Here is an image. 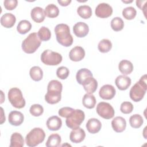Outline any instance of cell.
I'll list each match as a JSON object with an SVG mask.
<instances>
[{"mask_svg": "<svg viewBox=\"0 0 147 147\" xmlns=\"http://www.w3.org/2000/svg\"><path fill=\"white\" fill-rule=\"evenodd\" d=\"M63 85L57 80L50 81L47 87V92L45 95V101L49 104H56L59 102L61 98Z\"/></svg>", "mask_w": 147, "mask_h": 147, "instance_id": "obj_1", "label": "cell"}, {"mask_svg": "<svg viewBox=\"0 0 147 147\" xmlns=\"http://www.w3.org/2000/svg\"><path fill=\"white\" fill-rule=\"evenodd\" d=\"M56 40L61 45L68 47L73 42V37L70 33L69 27L65 24L57 25L54 29Z\"/></svg>", "mask_w": 147, "mask_h": 147, "instance_id": "obj_2", "label": "cell"}, {"mask_svg": "<svg viewBox=\"0 0 147 147\" xmlns=\"http://www.w3.org/2000/svg\"><path fill=\"white\" fill-rule=\"evenodd\" d=\"M146 82V75H144L131 88L129 95L131 100L137 102L144 98L147 89Z\"/></svg>", "mask_w": 147, "mask_h": 147, "instance_id": "obj_3", "label": "cell"}, {"mask_svg": "<svg viewBox=\"0 0 147 147\" xmlns=\"http://www.w3.org/2000/svg\"><path fill=\"white\" fill-rule=\"evenodd\" d=\"M41 43V40L39 38L37 33L33 32L22 41L21 47L23 51L26 53H33L39 48Z\"/></svg>", "mask_w": 147, "mask_h": 147, "instance_id": "obj_4", "label": "cell"}, {"mask_svg": "<svg viewBox=\"0 0 147 147\" xmlns=\"http://www.w3.org/2000/svg\"><path fill=\"white\" fill-rule=\"evenodd\" d=\"M45 137V132L41 128L34 127L26 135L25 142L28 146L34 147L42 142Z\"/></svg>", "mask_w": 147, "mask_h": 147, "instance_id": "obj_5", "label": "cell"}, {"mask_svg": "<svg viewBox=\"0 0 147 147\" xmlns=\"http://www.w3.org/2000/svg\"><path fill=\"white\" fill-rule=\"evenodd\" d=\"M7 96L9 102L13 107L17 109H22L25 106V100L19 88L17 87L10 88Z\"/></svg>", "mask_w": 147, "mask_h": 147, "instance_id": "obj_6", "label": "cell"}, {"mask_svg": "<svg viewBox=\"0 0 147 147\" xmlns=\"http://www.w3.org/2000/svg\"><path fill=\"white\" fill-rule=\"evenodd\" d=\"M66 118V125L71 129H75L79 127L83 122L85 118V114L82 110L76 109Z\"/></svg>", "mask_w": 147, "mask_h": 147, "instance_id": "obj_7", "label": "cell"}, {"mask_svg": "<svg viewBox=\"0 0 147 147\" xmlns=\"http://www.w3.org/2000/svg\"><path fill=\"white\" fill-rule=\"evenodd\" d=\"M62 56L49 49L45 50L41 55V61L47 65H56L62 61Z\"/></svg>", "mask_w": 147, "mask_h": 147, "instance_id": "obj_8", "label": "cell"}, {"mask_svg": "<svg viewBox=\"0 0 147 147\" xmlns=\"http://www.w3.org/2000/svg\"><path fill=\"white\" fill-rule=\"evenodd\" d=\"M96 113L102 118L109 119L112 118L114 115V110L112 106L107 102H99L96 106Z\"/></svg>", "mask_w": 147, "mask_h": 147, "instance_id": "obj_9", "label": "cell"}, {"mask_svg": "<svg viewBox=\"0 0 147 147\" xmlns=\"http://www.w3.org/2000/svg\"><path fill=\"white\" fill-rule=\"evenodd\" d=\"M95 13V15L99 18H107L111 16L113 13V8L108 3H100L96 7Z\"/></svg>", "mask_w": 147, "mask_h": 147, "instance_id": "obj_10", "label": "cell"}, {"mask_svg": "<svg viewBox=\"0 0 147 147\" xmlns=\"http://www.w3.org/2000/svg\"><path fill=\"white\" fill-rule=\"evenodd\" d=\"M115 92L116 91L114 86L111 84H105L100 88L99 94L103 99L110 100L114 98Z\"/></svg>", "mask_w": 147, "mask_h": 147, "instance_id": "obj_11", "label": "cell"}, {"mask_svg": "<svg viewBox=\"0 0 147 147\" xmlns=\"http://www.w3.org/2000/svg\"><path fill=\"white\" fill-rule=\"evenodd\" d=\"M89 31V28L87 24L83 22H78L76 23L73 27L74 33L78 37H84L87 35Z\"/></svg>", "mask_w": 147, "mask_h": 147, "instance_id": "obj_12", "label": "cell"}, {"mask_svg": "<svg viewBox=\"0 0 147 147\" xmlns=\"http://www.w3.org/2000/svg\"><path fill=\"white\" fill-rule=\"evenodd\" d=\"M24 119L23 114L18 111H11L8 116L9 122L13 126H20L22 124Z\"/></svg>", "mask_w": 147, "mask_h": 147, "instance_id": "obj_13", "label": "cell"}, {"mask_svg": "<svg viewBox=\"0 0 147 147\" xmlns=\"http://www.w3.org/2000/svg\"><path fill=\"white\" fill-rule=\"evenodd\" d=\"M85 137L86 133L84 130L79 127L75 129H72L69 134L70 140L75 144L81 142L84 140Z\"/></svg>", "mask_w": 147, "mask_h": 147, "instance_id": "obj_14", "label": "cell"}, {"mask_svg": "<svg viewBox=\"0 0 147 147\" xmlns=\"http://www.w3.org/2000/svg\"><path fill=\"white\" fill-rule=\"evenodd\" d=\"M85 56L84 49L80 47L76 46L70 51L69 57L70 60L74 61H79L82 60Z\"/></svg>", "mask_w": 147, "mask_h": 147, "instance_id": "obj_15", "label": "cell"}, {"mask_svg": "<svg viewBox=\"0 0 147 147\" xmlns=\"http://www.w3.org/2000/svg\"><path fill=\"white\" fill-rule=\"evenodd\" d=\"M131 83V79L125 75L118 76L115 80V83L117 87L120 90H127L130 86Z\"/></svg>", "mask_w": 147, "mask_h": 147, "instance_id": "obj_16", "label": "cell"}, {"mask_svg": "<svg viewBox=\"0 0 147 147\" xmlns=\"http://www.w3.org/2000/svg\"><path fill=\"white\" fill-rule=\"evenodd\" d=\"M111 126L115 132L121 133L126 129V120L122 117H116L111 121Z\"/></svg>", "mask_w": 147, "mask_h": 147, "instance_id": "obj_17", "label": "cell"}, {"mask_svg": "<svg viewBox=\"0 0 147 147\" xmlns=\"http://www.w3.org/2000/svg\"><path fill=\"white\" fill-rule=\"evenodd\" d=\"M86 128L88 131L91 134H95L99 132L102 127L100 121L96 118H90L86 123Z\"/></svg>", "mask_w": 147, "mask_h": 147, "instance_id": "obj_18", "label": "cell"}, {"mask_svg": "<svg viewBox=\"0 0 147 147\" xmlns=\"http://www.w3.org/2000/svg\"><path fill=\"white\" fill-rule=\"evenodd\" d=\"M46 124L49 130L56 131L61 128L62 126V121L59 117L53 115L48 118Z\"/></svg>", "mask_w": 147, "mask_h": 147, "instance_id": "obj_19", "label": "cell"}, {"mask_svg": "<svg viewBox=\"0 0 147 147\" xmlns=\"http://www.w3.org/2000/svg\"><path fill=\"white\" fill-rule=\"evenodd\" d=\"M30 16L32 20L34 22L37 23H40L45 20V11L42 7L36 6L32 9L30 12Z\"/></svg>", "mask_w": 147, "mask_h": 147, "instance_id": "obj_20", "label": "cell"}, {"mask_svg": "<svg viewBox=\"0 0 147 147\" xmlns=\"http://www.w3.org/2000/svg\"><path fill=\"white\" fill-rule=\"evenodd\" d=\"M82 85L87 93L92 94L95 92L97 89L98 82L93 76H91L86 79Z\"/></svg>", "mask_w": 147, "mask_h": 147, "instance_id": "obj_21", "label": "cell"}, {"mask_svg": "<svg viewBox=\"0 0 147 147\" xmlns=\"http://www.w3.org/2000/svg\"><path fill=\"white\" fill-rule=\"evenodd\" d=\"M16 21V17L10 13L4 14L1 18V25L6 28H10L14 26Z\"/></svg>", "mask_w": 147, "mask_h": 147, "instance_id": "obj_22", "label": "cell"}, {"mask_svg": "<svg viewBox=\"0 0 147 147\" xmlns=\"http://www.w3.org/2000/svg\"><path fill=\"white\" fill-rule=\"evenodd\" d=\"M93 76L92 72L87 68H81L76 73V79L78 83L81 85L88 78Z\"/></svg>", "mask_w": 147, "mask_h": 147, "instance_id": "obj_23", "label": "cell"}, {"mask_svg": "<svg viewBox=\"0 0 147 147\" xmlns=\"http://www.w3.org/2000/svg\"><path fill=\"white\" fill-rule=\"evenodd\" d=\"M118 69L123 75H128L132 72L133 65L131 62L127 60H122L118 64Z\"/></svg>", "mask_w": 147, "mask_h": 147, "instance_id": "obj_24", "label": "cell"}, {"mask_svg": "<svg viewBox=\"0 0 147 147\" xmlns=\"http://www.w3.org/2000/svg\"><path fill=\"white\" fill-rule=\"evenodd\" d=\"M24 145L22 136L17 132L13 133L10 137V147H22Z\"/></svg>", "mask_w": 147, "mask_h": 147, "instance_id": "obj_25", "label": "cell"}, {"mask_svg": "<svg viewBox=\"0 0 147 147\" xmlns=\"http://www.w3.org/2000/svg\"><path fill=\"white\" fill-rule=\"evenodd\" d=\"M83 106L87 109H93L96 104V99L92 94H86L82 99Z\"/></svg>", "mask_w": 147, "mask_h": 147, "instance_id": "obj_26", "label": "cell"}, {"mask_svg": "<svg viewBox=\"0 0 147 147\" xmlns=\"http://www.w3.org/2000/svg\"><path fill=\"white\" fill-rule=\"evenodd\" d=\"M61 137L58 134H52L49 137L46 142L45 145L47 147H57L61 143Z\"/></svg>", "mask_w": 147, "mask_h": 147, "instance_id": "obj_27", "label": "cell"}, {"mask_svg": "<svg viewBox=\"0 0 147 147\" xmlns=\"http://www.w3.org/2000/svg\"><path fill=\"white\" fill-rule=\"evenodd\" d=\"M32 28V24L31 23L26 20H23L19 22L17 26V30L20 34H26L27 32L30 31Z\"/></svg>", "mask_w": 147, "mask_h": 147, "instance_id": "obj_28", "label": "cell"}, {"mask_svg": "<svg viewBox=\"0 0 147 147\" xmlns=\"http://www.w3.org/2000/svg\"><path fill=\"white\" fill-rule=\"evenodd\" d=\"M77 13L82 18L88 19L92 15V9L91 7L88 5H81L77 9Z\"/></svg>", "mask_w": 147, "mask_h": 147, "instance_id": "obj_29", "label": "cell"}, {"mask_svg": "<svg viewBox=\"0 0 147 147\" xmlns=\"http://www.w3.org/2000/svg\"><path fill=\"white\" fill-rule=\"evenodd\" d=\"M29 75L30 78L34 81H40L43 77V72L38 66H34L30 69Z\"/></svg>", "mask_w": 147, "mask_h": 147, "instance_id": "obj_30", "label": "cell"}, {"mask_svg": "<svg viewBox=\"0 0 147 147\" xmlns=\"http://www.w3.org/2000/svg\"><path fill=\"white\" fill-rule=\"evenodd\" d=\"M45 14L49 18H55L59 16V9L56 5L51 3L45 7Z\"/></svg>", "mask_w": 147, "mask_h": 147, "instance_id": "obj_31", "label": "cell"}, {"mask_svg": "<svg viewBox=\"0 0 147 147\" xmlns=\"http://www.w3.org/2000/svg\"><path fill=\"white\" fill-rule=\"evenodd\" d=\"M112 48V43L110 40L104 38L100 40L98 45V50L102 53H107L109 52Z\"/></svg>", "mask_w": 147, "mask_h": 147, "instance_id": "obj_32", "label": "cell"}, {"mask_svg": "<svg viewBox=\"0 0 147 147\" xmlns=\"http://www.w3.org/2000/svg\"><path fill=\"white\" fill-rule=\"evenodd\" d=\"M144 120L140 114H134L129 118L130 126L133 128H139L143 124Z\"/></svg>", "mask_w": 147, "mask_h": 147, "instance_id": "obj_33", "label": "cell"}, {"mask_svg": "<svg viewBox=\"0 0 147 147\" xmlns=\"http://www.w3.org/2000/svg\"><path fill=\"white\" fill-rule=\"evenodd\" d=\"M111 27L114 31H120L122 30L124 27L123 21L119 17H114L111 21Z\"/></svg>", "mask_w": 147, "mask_h": 147, "instance_id": "obj_34", "label": "cell"}, {"mask_svg": "<svg viewBox=\"0 0 147 147\" xmlns=\"http://www.w3.org/2000/svg\"><path fill=\"white\" fill-rule=\"evenodd\" d=\"M137 14V11L134 7L129 6L124 8L122 10L123 17L127 20H131L135 18Z\"/></svg>", "mask_w": 147, "mask_h": 147, "instance_id": "obj_35", "label": "cell"}, {"mask_svg": "<svg viewBox=\"0 0 147 147\" xmlns=\"http://www.w3.org/2000/svg\"><path fill=\"white\" fill-rule=\"evenodd\" d=\"M37 35L41 41H48L51 38V33L48 28L42 26L38 30Z\"/></svg>", "mask_w": 147, "mask_h": 147, "instance_id": "obj_36", "label": "cell"}, {"mask_svg": "<svg viewBox=\"0 0 147 147\" xmlns=\"http://www.w3.org/2000/svg\"><path fill=\"white\" fill-rule=\"evenodd\" d=\"M29 111L33 116L39 117L42 114L44 109L42 106L39 104H34L30 106Z\"/></svg>", "mask_w": 147, "mask_h": 147, "instance_id": "obj_37", "label": "cell"}, {"mask_svg": "<svg viewBox=\"0 0 147 147\" xmlns=\"http://www.w3.org/2000/svg\"><path fill=\"white\" fill-rule=\"evenodd\" d=\"M69 74V69L64 66L59 67L56 71L57 76L61 79H65Z\"/></svg>", "mask_w": 147, "mask_h": 147, "instance_id": "obj_38", "label": "cell"}, {"mask_svg": "<svg viewBox=\"0 0 147 147\" xmlns=\"http://www.w3.org/2000/svg\"><path fill=\"white\" fill-rule=\"evenodd\" d=\"M133 110V105L130 102H123L120 106L121 111L125 114H130Z\"/></svg>", "mask_w": 147, "mask_h": 147, "instance_id": "obj_39", "label": "cell"}, {"mask_svg": "<svg viewBox=\"0 0 147 147\" xmlns=\"http://www.w3.org/2000/svg\"><path fill=\"white\" fill-rule=\"evenodd\" d=\"M75 109L69 107H64L59 110V115L61 117L67 118Z\"/></svg>", "mask_w": 147, "mask_h": 147, "instance_id": "obj_40", "label": "cell"}, {"mask_svg": "<svg viewBox=\"0 0 147 147\" xmlns=\"http://www.w3.org/2000/svg\"><path fill=\"white\" fill-rule=\"evenodd\" d=\"M18 4L17 0H5L3 2V5L6 9L8 10H12L14 9Z\"/></svg>", "mask_w": 147, "mask_h": 147, "instance_id": "obj_41", "label": "cell"}, {"mask_svg": "<svg viewBox=\"0 0 147 147\" xmlns=\"http://www.w3.org/2000/svg\"><path fill=\"white\" fill-rule=\"evenodd\" d=\"M146 2V1H136V5L138 7H139L141 10H144L145 9V3Z\"/></svg>", "mask_w": 147, "mask_h": 147, "instance_id": "obj_42", "label": "cell"}, {"mask_svg": "<svg viewBox=\"0 0 147 147\" xmlns=\"http://www.w3.org/2000/svg\"><path fill=\"white\" fill-rule=\"evenodd\" d=\"M58 3L62 6H68L71 2V0H58L57 1Z\"/></svg>", "mask_w": 147, "mask_h": 147, "instance_id": "obj_43", "label": "cell"}, {"mask_svg": "<svg viewBox=\"0 0 147 147\" xmlns=\"http://www.w3.org/2000/svg\"><path fill=\"white\" fill-rule=\"evenodd\" d=\"M1 113H2V115H1V124H2L5 121V116H4L3 115V110L2 107H1Z\"/></svg>", "mask_w": 147, "mask_h": 147, "instance_id": "obj_44", "label": "cell"}, {"mask_svg": "<svg viewBox=\"0 0 147 147\" xmlns=\"http://www.w3.org/2000/svg\"><path fill=\"white\" fill-rule=\"evenodd\" d=\"M124 3H131L133 2V1H122Z\"/></svg>", "mask_w": 147, "mask_h": 147, "instance_id": "obj_45", "label": "cell"}]
</instances>
